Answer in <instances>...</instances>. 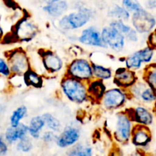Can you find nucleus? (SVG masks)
<instances>
[{
  "mask_svg": "<svg viewBox=\"0 0 156 156\" xmlns=\"http://www.w3.org/2000/svg\"><path fill=\"white\" fill-rule=\"evenodd\" d=\"M109 156H123V154H122L121 151L119 148L116 147L113 149V151L111 152Z\"/></svg>",
  "mask_w": 156,
  "mask_h": 156,
  "instance_id": "obj_36",
  "label": "nucleus"
},
{
  "mask_svg": "<svg viewBox=\"0 0 156 156\" xmlns=\"http://www.w3.org/2000/svg\"><path fill=\"white\" fill-rule=\"evenodd\" d=\"M80 138V131L76 126H68L64 128L57 136L56 143L60 148L72 147L77 143Z\"/></svg>",
  "mask_w": 156,
  "mask_h": 156,
  "instance_id": "obj_14",
  "label": "nucleus"
},
{
  "mask_svg": "<svg viewBox=\"0 0 156 156\" xmlns=\"http://www.w3.org/2000/svg\"><path fill=\"white\" fill-rule=\"evenodd\" d=\"M110 25L117 29L123 35L125 39L128 40L130 42L136 43L139 41V34L134 30L133 27L125 24L124 21L120 20H114L111 21Z\"/></svg>",
  "mask_w": 156,
  "mask_h": 156,
  "instance_id": "obj_18",
  "label": "nucleus"
},
{
  "mask_svg": "<svg viewBox=\"0 0 156 156\" xmlns=\"http://www.w3.org/2000/svg\"><path fill=\"white\" fill-rule=\"evenodd\" d=\"M27 107L24 106V105H21L18 108H17L12 112L10 119H9L10 126H12V127H16L17 126H18L21 123V120L27 117Z\"/></svg>",
  "mask_w": 156,
  "mask_h": 156,
  "instance_id": "obj_24",
  "label": "nucleus"
},
{
  "mask_svg": "<svg viewBox=\"0 0 156 156\" xmlns=\"http://www.w3.org/2000/svg\"><path fill=\"white\" fill-rule=\"evenodd\" d=\"M130 116L133 122L142 126H150L154 122V114L146 107L140 105L130 111H126Z\"/></svg>",
  "mask_w": 156,
  "mask_h": 156,
  "instance_id": "obj_13",
  "label": "nucleus"
},
{
  "mask_svg": "<svg viewBox=\"0 0 156 156\" xmlns=\"http://www.w3.org/2000/svg\"><path fill=\"white\" fill-rule=\"evenodd\" d=\"M9 148L8 143L5 140L3 135H0V156H5L7 154Z\"/></svg>",
  "mask_w": 156,
  "mask_h": 156,
  "instance_id": "obj_34",
  "label": "nucleus"
},
{
  "mask_svg": "<svg viewBox=\"0 0 156 156\" xmlns=\"http://www.w3.org/2000/svg\"><path fill=\"white\" fill-rule=\"evenodd\" d=\"M132 23L138 34H150L155 27V18L150 12L142 9L133 12Z\"/></svg>",
  "mask_w": 156,
  "mask_h": 156,
  "instance_id": "obj_8",
  "label": "nucleus"
},
{
  "mask_svg": "<svg viewBox=\"0 0 156 156\" xmlns=\"http://www.w3.org/2000/svg\"><path fill=\"white\" fill-rule=\"evenodd\" d=\"M41 62L48 73H57L63 68V61L60 56L53 51H44L41 54Z\"/></svg>",
  "mask_w": 156,
  "mask_h": 156,
  "instance_id": "obj_11",
  "label": "nucleus"
},
{
  "mask_svg": "<svg viewBox=\"0 0 156 156\" xmlns=\"http://www.w3.org/2000/svg\"><path fill=\"white\" fill-rule=\"evenodd\" d=\"M42 1L44 2L47 3V4H51V3L59 1V0H42Z\"/></svg>",
  "mask_w": 156,
  "mask_h": 156,
  "instance_id": "obj_40",
  "label": "nucleus"
},
{
  "mask_svg": "<svg viewBox=\"0 0 156 156\" xmlns=\"http://www.w3.org/2000/svg\"><path fill=\"white\" fill-rule=\"evenodd\" d=\"M32 148H33V144L30 139L27 136L20 140L17 143V149L21 152H28L31 150Z\"/></svg>",
  "mask_w": 156,
  "mask_h": 156,
  "instance_id": "obj_30",
  "label": "nucleus"
},
{
  "mask_svg": "<svg viewBox=\"0 0 156 156\" xmlns=\"http://www.w3.org/2000/svg\"><path fill=\"white\" fill-rule=\"evenodd\" d=\"M155 49L152 48V47H144V48L139 50L138 51H136V54L140 57V60L142 61L143 63L148 64L151 63L152 60L153 59L154 54H155Z\"/></svg>",
  "mask_w": 156,
  "mask_h": 156,
  "instance_id": "obj_28",
  "label": "nucleus"
},
{
  "mask_svg": "<svg viewBox=\"0 0 156 156\" xmlns=\"http://www.w3.org/2000/svg\"><path fill=\"white\" fill-rule=\"evenodd\" d=\"M131 156H146L145 155V154L143 153L142 151H136L135 152H133V153L131 155Z\"/></svg>",
  "mask_w": 156,
  "mask_h": 156,
  "instance_id": "obj_37",
  "label": "nucleus"
},
{
  "mask_svg": "<svg viewBox=\"0 0 156 156\" xmlns=\"http://www.w3.org/2000/svg\"><path fill=\"white\" fill-rule=\"evenodd\" d=\"M79 42L84 45L94 47H102L106 48L101 37V32L96 27L91 26L84 29L79 35Z\"/></svg>",
  "mask_w": 156,
  "mask_h": 156,
  "instance_id": "obj_15",
  "label": "nucleus"
},
{
  "mask_svg": "<svg viewBox=\"0 0 156 156\" xmlns=\"http://www.w3.org/2000/svg\"><path fill=\"white\" fill-rule=\"evenodd\" d=\"M0 75L5 77H9L12 75L8 62L2 58H0Z\"/></svg>",
  "mask_w": 156,
  "mask_h": 156,
  "instance_id": "obj_32",
  "label": "nucleus"
},
{
  "mask_svg": "<svg viewBox=\"0 0 156 156\" xmlns=\"http://www.w3.org/2000/svg\"><path fill=\"white\" fill-rule=\"evenodd\" d=\"M127 98L126 90L117 87L106 90L100 103L108 111H116L126 105Z\"/></svg>",
  "mask_w": 156,
  "mask_h": 156,
  "instance_id": "obj_6",
  "label": "nucleus"
},
{
  "mask_svg": "<svg viewBox=\"0 0 156 156\" xmlns=\"http://www.w3.org/2000/svg\"><path fill=\"white\" fill-rule=\"evenodd\" d=\"M124 62L125 66H126L125 67L128 69H130L134 72L136 70L140 69L143 64L136 52L133 53V54L128 56L127 57H126Z\"/></svg>",
  "mask_w": 156,
  "mask_h": 156,
  "instance_id": "obj_27",
  "label": "nucleus"
},
{
  "mask_svg": "<svg viewBox=\"0 0 156 156\" xmlns=\"http://www.w3.org/2000/svg\"><path fill=\"white\" fill-rule=\"evenodd\" d=\"M45 126V123L42 116H34L32 117L27 126L28 133L33 139L37 140L41 137V132Z\"/></svg>",
  "mask_w": 156,
  "mask_h": 156,
  "instance_id": "obj_19",
  "label": "nucleus"
},
{
  "mask_svg": "<svg viewBox=\"0 0 156 156\" xmlns=\"http://www.w3.org/2000/svg\"><path fill=\"white\" fill-rule=\"evenodd\" d=\"M152 134L149 126L136 124L131 133L130 140L133 144L136 147L144 148L150 144Z\"/></svg>",
  "mask_w": 156,
  "mask_h": 156,
  "instance_id": "obj_10",
  "label": "nucleus"
},
{
  "mask_svg": "<svg viewBox=\"0 0 156 156\" xmlns=\"http://www.w3.org/2000/svg\"><path fill=\"white\" fill-rule=\"evenodd\" d=\"M7 59L11 73L14 76H23L31 69L28 56L22 49L12 50L7 56Z\"/></svg>",
  "mask_w": 156,
  "mask_h": 156,
  "instance_id": "obj_5",
  "label": "nucleus"
},
{
  "mask_svg": "<svg viewBox=\"0 0 156 156\" xmlns=\"http://www.w3.org/2000/svg\"><path fill=\"white\" fill-rule=\"evenodd\" d=\"M155 44H156V40H155V30L151 32L149 34V37H148V46L152 48L155 49Z\"/></svg>",
  "mask_w": 156,
  "mask_h": 156,
  "instance_id": "obj_35",
  "label": "nucleus"
},
{
  "mask_svg": "<svg viewBox=\"0 0 156 156\" xmlns=\"http://www.w3.org/2000/svg\"><path fill=\"white\" fill-rule=\"evenodd\" d=\"M37 31L35 24L27 21V18H24L15 25V37L23 42H28L36 36Z\"/></svg>",
  "mask_w": 156,
  "mask_h": 156,
  "instance_id": "obj_12",
  "label": "nucleus"
},
{
  "mask_svg": "<svg viewBox=\"0 0 156 156\" xmlns=\"http://www.w3.org/2000/svg\"><path fill=\"white\" fill-rule=\"evenodd\" d=\"M93 77L101 81L109 80L113 77V72L109 67H106L101 64L91 62Z\"/></svg>",
  "mask_w": 156,
  "mask_h": 156,
  "instance_id": "obj_21",
  "label": "nucleus"
},
{
  "mask_svg": "<svg viewBox=\"0 0 156 156\" xmlns=\"http://www.w3.org/2000/svg\"><path fill=\"white\" fill-rule=\"evenodd\" d=\"M144 82L152 89H156V67L155 63H150L143 72Z\"/></svg>",
  "mask_w": 156,
  "mask_h": 156,
  "instance_id": "obj_22",
  "label": "nucleus"
},
{
  "mask_svg": "<svg viewBox=\"0 0 156 156\" xmlns=\"http://www.w3.org/2000/svg\"><path fill=\"white\" fill-rule=\"evenodd\" d=\"M109 16L116 18V20L120 21H127L129 19V12L124 9L123 7H120V5H115L109 12Z\"/></svg>",
  "mask_w": 156,
  "mask_h": 156,
  "instance_id": "obj_29",
  "label": "nucleus"
},
{
  "mask_svg": "<svg viewBox=\"0 0 156 156\" xmlns=\"http://www.w3.org/2000/svg\"><path fill=\"white\" fill-rule=\"evenodd\" d=\"M123 8L128 12H136L143 9L138 0H123Z\"/></svg>",
  "mask_w": 156,
  "mask_h": 156,
  "instance_id": "obj_31",
  "label": "nucleus"
},
{
  "mask_svg": "<svg viewBox=\"0 0 156 156\" xmlns=\"http://www.w3.org/2000/svg\"><path fill=\"white\" fill-rule=\"evenodd\" d=\"M27 134H28L27 126L24 123H21L16 127H12V126L8 127L3 135V137L8 144H13L27 136Z\"/></svg>",
  "mask_w": 156,
  "mask_h": 156,
  "instance_id": "obj_16",
  "label": "nucleus"
},
{
  "mask_svg": "<svg viewBox=\"0 0 156 156\" xmlns=\"http://www.w3.org/2000/svg\"><path fill=\"white\" fill-rule=\"evenodd\" d=\"M61 89L65 97L73 103L81 105L88 100L87 83L66 76L61 81Z\"/></svg>",
  "mask_w": 156,
  "mask_h": 156,
  "instance_id": "obj_1",
  "label": "nucleus"
},
{
  "mask_svg": "<svg viewBox=\"0 0 156 156\" xmlns=\"http://www.w3.org/2000/svg\"><path fill=\"white\" fill-rule=\"evenodd\" d=\"M58 136L53 131H47L42 135L43 141L45 143H51V142H56Z\"/></svg>",
  "mask_w": 156,
  "mask_h": 156,
  "instance_id": "obj_33",
  "label": "nucleus"
},
{
  "mask_svg": "<svg viewBox=\"0 0 156 156\" xmlns=\"http://www.w3.org/2000/svg\"><path fill=\"white\" fill-rule=\"evenodd\" d=\"M24 82L28 86H32L34 88H41L43 85V79L37 73L32 69H29L25 74L23 76Z\"/></svg>",
  "mask_w": 156,
  "mask_h": 156,
  "instance_id": "obj_23",
  "label": "nucleus"
},
{
  "mask_svg": "<svg viewBox=\"0 0 156 156\" xmlns=\"http://www.w3.org/2000/svg\"><path fill=\"white\" fill-rule=\"evenodd\" d=\"M68 156H93L92 149L82 143L76 144L69 150Z\"/></svg>",
  "mask_w": 156,
  "mask_h": 156,
  "instance_id": "obj_26",
  "label": "nucleus"
},
{
  "mask_svg": "<svg viewBox=\"0 0 156 156\" xmlns=\"http://www.w3.org/2000/svg\"><path fill=\"white\" fill-rule=\"evenodd\" d=\"M148 5H149V8H150V9H154V8L155 7V0H151V1H149Z\"/></svg>",
  "mask_w": 156,
  "mask_h": 156,
  "instance_id": "obj_38",
  "label": "nucleus"
},
{
  "mask_svg": "<svg viewBox=\"0 0 156 156\" xmlns=\"http://www.w3.org/2000/svg\"><path fill=\"white\" fill-rule=\"evenodd\" d=\"M92 12L87 8H80L76 12L62 17L59 21V26L65 30H76L85 26L91 19Z\"/></svg>",
  "mask_w": 156,
  "mask_h": 156,
  "instance_id": "obj_3",
  "label": "nucleus"
},
{
  "mask_svg": "<svg viewBox=\"0 0 156 156\" xmlns=\"http://www.w3.org/2000/svg\"><path fill=\"white\" fill-rule=\"evenodd\" d=\"M138 82L136 72L128 69L126 67H120L114 75V82L117 88L123 90L129 89L134 84Z\"/></svg>",
  "mask_w": 156,
  "mask_h": 156,
  "instance_id": "obj_9",
  "label": "nucleus"
},
{
  "mask_svg": "<svg viewBox=\"0 0 156 156\" xmlns=\"http://www.w3.org/2000/svg\"><path fill=\"white\" fill-rule=\"evenodd\" d=\"M3 37H4V32H3L2 28V27H0V42H1V41H2Z\"/></svg>",
  "mask_w": 156,
  "mask_h": 156,
  "instance_id": "obj_39",
  "label": "nucleus"
},
{
  "mask_svg": "<svg viewBox=\"0 0 156 156\" xmlns=\"http://www.w3.org/2000/svg\"><path fill=\"white\" fill-rule=\"evenodd\" d=\"M66 76L88 83L93 79L91 62L83 58H77L72 61L67 67Z\"/></svg>",
  "mask_w": 156,
  "mask_h": 156,
  "instance_id": "obj_4",
  "label": "nucleus"
},
{
  "mask_svg": "<svg viewBox=\"0 0 156 156\" xmlns=\"http://www.w3.org/2000/svg\"><path fill=\"white\" fill-rule=\"evenodd\" d=\"M68 9V4L66 1L59 0L57 2L44 6V10L52 17L57 18L62 15Z\"/></svg>",
  "mask_w": 156,
  "mask_h": 156,
  "instance_id": "obj_20",
  "label": "nucleus"
},
{
  "mask_svg": "<svg viewBox=\"0 0 156 156\" xmlns=\"http://www.w3.org/2000/svg\"><path fill=\"white\" fill-rule=\"evenodd\" d=\"M42 117L45 123V126H47L50 131L54 133L60 132L62 129V125L60 121L54 115L50 113H45L43 114Z\"/></svg>",
  "mask_w": 156,
  "mask_h": 156,
  "instance_id": "obj_25",
  "label": "nucleus"
},
{
  "mask_svg": "<svg viewBox=\"0 0 156 156\" xmlns=\"http://www.w3.org/2000/svg\"><path fill=\"white\" fill-rule=\"evenodd\" d=\"M101 37L106 48L115 52H120L124 49L126 39L115 27L111 25L105 27L101 32Z\"/></svg>",
  "mask_w": 156,
  "mask_h": 156,
  "instance_id": "obj_7",
  "label": "nucleus"
},
{
  "mask_svg": "<svg viewBox=\"0 0 156 156\" xmlns=\"http://www.w3.org/2000/svg\"><path fill=\"white\" fill-rule=\"evenodd\" d=\"M113 126L114 138L117 143L126 144L130 140L133 125L127 111H121L116 114Z\"/></svg>",
  "mask_w": 156,
  "mask_h": 156,
  "instance_id": "obj_2",
  "label": "nucleus"
},
{
  "mask_svg": "<svg viewBox=\"0 0 156 156\" xmlns=\"http://www.w3.org/2000/svg\"><path fill=\"white\" fill-rule=\"evenodd\" d=\"M106 86L103 81L95 79L91 80L87 83V92H88V98L91 99L93 101L100 103L105 91Z\"/></svg>",
  "mask_w": 156,
  "mask_h": 156,
  "instance_id": "obj_17",
  "label": "nucleus"
}]
</instances>
